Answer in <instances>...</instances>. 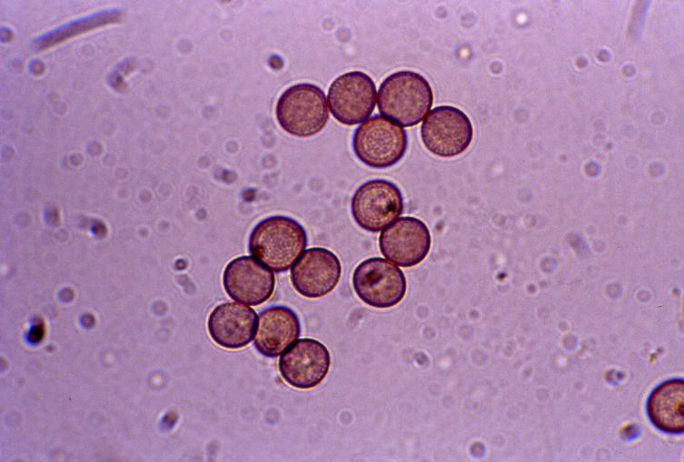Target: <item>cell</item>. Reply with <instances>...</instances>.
I'll return each instance as SVG.
<instances>
[{"instance_id": "cell-11", "label": "cell", "mask_w": 684, "mask_h": 462, "mask_svg": "<svg viewBox=\"0 0 684 462\" xmlns=\"http://www.w3.org/2000/svg\"><path fill=\"white\" fill-rule=\"evenodd\" d=\"M341 274V261L335 253L326 248L312 247L292 268L291 280L299 294L317 299L334 290Z\"/></svg>"}, {"instance_id": "cell-6", "label": "cell", "mask_w": 684, "mask_h": 462, "mask_svg": "<svg viewBox=\"0 0 684 462\" xmlns=\"http://www.w3.org/2000/svg\"><path fill=\"white\" fill-rule=\"evenodd\" d=\"M352 215L363 230L378 232L403 211L401 190L393 182L374 179L362 184L351 202Z\"/></svg>"}, {"instance_id": "cell-7", "label": "cell", "mask_w": 684, "mask_h": 462, "mask_svg": "<svg viewBox=\"0 0 684 462\" xmlns=\"http://www.w3.org/2000/svg\"><path fill=\"white\" fill-rule=\"evenodd\" d=\"M421 140L431 153L450 158L461 154L470 146L473 128L469 117L459 108L441 105L432 109L421 127Z\"/></svg>"}, {"instance_id": "cell-3", "label": "cell", "mask_w": 684, "mask_h": 462, "mask_svg": "<svg viewBox=\"0 0 684 462\" xmlns=\"http://www.w3.org/2000/svg\"><path fill=\"white\" fill-rule=\"evenodd\" d=\"M275 113L280 126L298 137L312 136L324 128L329 119L323 91L312 84H298L279 97Z\"/></svg>"}, {"instance_id": "cell-10", "label": "cell", "mask_w": 684, "mask_h": 462, "mask_svg": "<svg viewBox=\"0 0 684 462\" xmlns=\"http://www.w3.org/2000/svg\"><path fill=\"white\" fill-rule=\"evenodd\" d=\"M331 365L328 349L314 339H301L279 359V370L292 387L310 389L325 378Z\"/></svg>"}, {"instance_id": "cell-16", "label": "cell", "mask_w": 684, "mask_h": 462, "mask_svg": "<svg viewBox=\"0 0 684 462\" xmlns=\"http://www.w3.org/2000/svg\"><path fill=\"white\" fill-rule=\"evenodd\" d=\"M122 17L123 13L120 9L101 10L69 21L38 36L34 40L33 45L35 50H45L89 31L116 24L122 20Z\"/></svg>"}, {"instance_id": "cell-1", "label": "cell", "mask_w": 684, "mask_h": 462, "mask_svg": "<svg viewBox=\"0 0 684 462\" xmlns=\"http://www.w3.org/2000/svg\"><path fill=\"white\" fill-rule=\"evenodd\" d=\"M307 246L304 228L294 219L275 215L258 222L249 237V251L275 272L288 270Z\"/></svg>"}, {"instance_id": "cell-5", "label": "cell", "mask_w": 684, "mask_h": 462, "mask_svg": "<svg viewBox=\"0 0 684 462\" xmlns=\"http://www.w3.org/2000/svg\"><path fill=\"white\" fill-rule=\"evenodd\" d=\"M352 286L361 300L377 309L397 305L407 290L403 271L381 257L367 259L357 266L352 275Z\"/></svg>"}, {"instance_id": "cell-9", "label": "cell", "mask_w": 684, "mask_h": 462, "mask_svg": "<svg viewBox=\"0 0 684 462\" xmlns=\"http://www.w3.org/2000/svg\"><path fill=\"white\" fill-rule=\"evenodd\" d=\"M431 244L429 228L412 216L401 217L383 230L379 237L382 255L404 268L416 266L424 260Z\"/></svg>"}, {"instance_id": "cell-2", "label": "cell", "mask_w": 684, "mask_h": 462, "mask_svg": "<svg viewBox=\"0 0 684 462\" xmlns=\"http://www.w3.org/2000/svg\"><path fill=\"white\" fill-rule=\"evenodd\" d=\"M433 103L429 82L413 71H398L381 84L378 93L380 113L404 127L418 124Z\"/></svg>"}, {"instance_id": "cell-8", "label": "cell", "mask_w": 684, "mask_h": 462, "mask_svg": "<svg viewBox=\"0 0 684 462\" xmlns=\"http://www.w3.org/2000/svg\"><path fill=\"white\" fill-rule=\"evenodd\" d=\"M376 103V86L372 79L361 71L338 76L328 90L329 108L342 124L354 125L366 120Z\"/></svg>"}, {"instance_id": "cell-12", "label": "cell", "mask_w": 684, "mask_h": 462, "mask_svg": "<svg viewBox=\"0 0 684 462\" xmlns=\"http://www.w3.org/2000/svg\"><path fill=\"white\" fill-rule=\"evenodd\" d=\"M223 283L226 293L233 300L258 306L273 295L275 277L254 257L241 256L226 265Z\"/></svg>"}, {"instance_id": "cell-14", "label": "cell", "mask_w": 684, "mask_h": 462, "mask_svg": "<svg viewBox=\"0 0 684 462\" xmlns=\"http://www.w3.org/2000/svg\"><path fill=\"white\" fill-rule=\"evenodd\" d=\"M254 346L263 356L281 355L300 336L301 326L296 313L285 306L263 310L257 319Z\"/></svg>"}, {"instance_id": "cell-13", "label": "cell", "mask_w": 684, "mask_h": 462, "mask_svg": "<svg viewBox=\"0 0 684 462\" xmlns=\"http://www.w3.org/2000/svg\"><path fill=\"white\" fill-rule=\"evenodd\" d=\"M253 309L225 302L216 306L208 319V330L213 340L228 349L247 346L253 338L257 323Z\"/></svg>"}, {"instance_id": "cell-15", "label": "cell", "mask_w": 684, "mask_h": 462, "mask_svg": "<svg viewBox=\"0 0 684 462\" xmlns=\"http://www.w3.org/2000/svg\"><path fill=\"white\" fill-rule=\"evenodd\" d=\"M647 415L659 430L672 435L684 431V381L671 378L659 384L647 400Z\"/></svg>"}, {"instance_id": "cell-4", "label": "cell", "mask_w": 684, "mask_h": 462, "mask_svg": "<svg viewBox=\"0 0 684 462\" xmlns=\"http://www.w3.org/2000/svg\"><path fill=\"white\" fill-rule=\"evenodd\" d=\"M408 145L406 131L380 115L363 122L352 136V149L365 165L384 169L393 166L404 156Z\"/></svg>"}]
</instances>
